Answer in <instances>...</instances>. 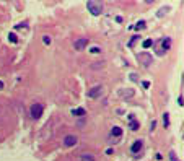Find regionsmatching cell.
<instances>
[{"label":"cell","mask_w":184,"mask_h":161,"mask_svg":"<svg viewBox=\"0 0 184 161\" xmlns=\"http://www.w3.org/2000/svg\"><path fill=\"white\" fill-rule=\"evenodd\" d=\"M139 60H140V62H143V65L147 67V65H150V64H151V55H148V54H140Z\"/></svg>","instance_id":"6"},{"label":"cell","mask_w":184,"mask_h":161,"mask_svg":"<svg viewBox=\"0 0 184 161\" xmlns=\"http://www.w3.org/2000/svg\"><path fill=\"white\" fill-rule=\"evenodd\" d=\"M42 42H44V44H51V37L49 36H42Z\"/></svg>","instance_id":"17"},{"label":"cell","mask_w":184,"mask_h":161,"mask_svg":"<svg viewBox=\"0 0 184 161\" xmlns=\"http://www.w3.org/2000/svg\"><path fill=\"white\" fill-rule=\"evenodd\" d=\"M41 114H42V106L41 104H33L31 106V116L34 119H37V117H41Z\"/></svg>","instance_id":"4"},{"label":"cell","mask_w":184,"mask_h":161,"mask_svg":"<svg viewBox=\"0 0 184 161\" xmlns=\"http://www.w3.org/2000/svg\"><path fill=\"white\" fill-rule=\"evenodd\" d=\"M77 137L75 135H67L65 138H64V143H65V146H74V145H77Z\"/></svg>","instance_id":"5"},{"label":"cell","mask_w":184,"mask_h":161,"mask_svg":"<svg viewBox=\"0 0 184 161\" xmlns=\"http://www.w3.org/2000/svg\"><path fill=\"white\" fill-rule=\"evenodd\" d=\"M163 120H165V127H168V125H169V117H168V112H165V114H163Z\"/></svg>","instance_id":"13"},{"label":"cell","mask_w":184,"mask_h":161,"mask_svg":"<svg viewBox=\"0 0 184 161\" xmlns=\"http://www.w3.org/2000/svg\"><path fill=\"white\" fill-rule=\"evenodd\" d=\"M91 52L93 54H99L101 50H99V47H91Z\"/></svg>","instance_id":"18"},{"label":"cell","mask_w":184,"mask_h":161,"mask_svg":"<svg viewBox=\"0 0 184 161\" xmlns=\"http://www.w3.org/2000/svg\"><path fill=\"white\" fill-rule=\"evenodd\" d=\"M140 148H142V140H137L134 145H132V151L134 153H139Z\"/></svg>","instance_id":"7"},{"label":"cell","mask_w":184,"mask_h":161,"mask_svg":"<svg viewBox=\"0 0 184 161\" xmlns=\"http://www.w3.org/2000/svg\"><path fill=\"white\" fill-rule=\"evenodd\" d=\"M169 46H171V41H169V39L163 41V49H165V50H168V49H169Z\"/></svg>","instance_id":"14"},{"label":"cell","mask_w":184,"mask_h":161,"mask_svg":"<svg viewBox=\"0 0 184 161\" xmlns=\"http://www.w3.org/2000/svg\"><path fill=\"white\" fill-rule=\"evenodd\" d=\"M111 133H112V137H121V135H122V129H121V127H112Z\"/></svg>","instance_id":"9"},{"label":"cell","mask_w":184,"mask_h":161,"mask_svg":"<svg viewBox=\"0 0 184 161\" xmlns=\"http://www.w3.org/2000/svg\"><path fill=\"white\" fill-rule=\"evenodd\" d=\"M8 39L12 42H18V37H17V34H15V33H10L8 34Z\"/></svg>","instance_id":"11"},{"label":"cell","mask_w":184,"mask_h":161,"mask_svg":"<svg viewBox=\"0 0 184 161\" xmlns=\"http://www.w3.org/2000/svg\"><path fill=\"white\" fill-rule=\"evenodd\" d=\"M131 129H132V130H137V129H139V124H137L135 120H132V122H131Z\"/></svg>","instance_id":"16"},{"label":"cell","mask_w":184,"mask_h":161,"mask_svg":"<svg viewBox=\"0 0 184 161\" xmlns=\"http://www.w3.org/2000/svg\"><path fill=\"white\" fill-rule=\"evenodd\" d=\"M85 114H86V112H85L83 107H77V109L72 111V116H85Z\"/></svg>","instance_id":"8"},{"label":"cell","mask_w":184,"mask_h":161,"mask_svg":"<svg viewBox=\"0 0 184 161\" xmlns=\"http://www.w3.org/2000/svg\"><path fill=\"white\" fill-rule=\"evenodd\" d=\"M80 160L82 161H94V158L91 155H88V153H83L82 156H80Z\"/></svg>","instance_id":"10"},{"label":"cell","mask_w":184,"mask_h":161,"mask_svg":"<svg viewBox=\"0 0 184 161\" xmlns=\"http://www.w3.org/2000/svg\"><path fill=\"white\" fill-rule=\"evenodd\" d=\"M143 28H145V21H139L137 26H135V29H143Z\"/></svg>","instance_id":"15"},{"label":"cell","mask_w":184,"mask_h":161,"mask_svg":"<svg viewBox=\"0 0 184 161\" xmlns=\"http://www.w3.org/2000/svg\"><path fill=\"white\" fill-rule=\"evenodd\" d=\"M178 103H179V106H183V96H179V98H178Z\"/></svg>","instance_id":"19"},{"label":"cell","mask_w":184,"mask_h":161,"mask_svg":"<svg viewBox=\"0 0 184 161\" xmlns=\"http://www.w3.org/2000/svg\"><path fill=\"white\" fill-rule=\"evenodd\" d=\"M86 46H88V37H78L75 41L74 47H75V50H83Z\"/></svg>","instance_id":"2"},{"label":"cell","mask_w":184,"mask_h":161,"mask_svg":"<svg viewBox=\"0 0 184 161\" xmlns=\"http://www.w3.org/2000/svg\"><path fill=\"white\" fill-rule=\"evenodd\" d=\"M101 95H103V86H94V88H91V90L88 91V98H91V99L99 98Z\"/></svg>","instance_id":"3"},{"label":"cell","mask_w":184,"mask_h":161,"mask_svg":"<svg viewBox=\"0 0 184 161\" xmlns=\"http://www.w3.org/2000/svg\"><path fill=\"white\" fill-rule=\"evenodd\" d=\"M86 7H88V12H91V15H94V17L101 15V12H103L101 3H98V2H88Z\"/></svg>","instance_id":"1"},{"label":"cell","mask_w":184,"mask_h":161,"mask_svg":"<svg viewBox=\"0 0 184 161\" xmlns=\"http://www.w3.org/2000/svg\"><path fill=\"white\" fill-rule=\"evenodd\" d=\"M2 88H3V83H2V82H0V90H2Z\"/></svg>","instance_id":"20"},{"label":"cell","mask_w":184,"mask_h":161,"mask_svg":"<svg viewBox=\"0 0 184 161\" xmlns=\"http://www.w3.org/2000/svg\"><path fill=\"white\" fill-rule=\"evenodd\" d=\"M151 44H153V41H151V39H147V41H143V49H148V47H150Z\"/></svg>","instance_id":"12"}]
</instances>
